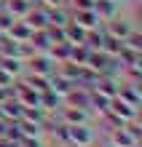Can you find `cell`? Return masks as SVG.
I'll return each instance as SVG.
<instances>
[{"instance_id": "cell-13", "label": "cell", "mask_w": 142, "mask_h": 147, "mask_svg": "<svg viewBox=\"0 0 142 147\" xmlns=\"http://www.w3.org/2000/svg\"><path fill=\"white\" fill-rule=\"evenodd\" d=\"M113 3H123V0H113Z\"/></svg>"}, {"instance_id": "cell-1", "label": "cell", "mask_w": 142, "mask_h": 147, "mask_svg": "<svg viewBox=\"0 0 142 147\" xmlns=\"http://www.w3.org/2000/svg\"><path fill=\"white\" fill-rule=\"evenodd\" d=\"M67 142H75L78 147H91V144H94V131H91L86 123L67 126Z\"/></svg>"}, {"instance_id": "cell-10", "label": "cell", "mask_w": 142, "mask_h": 147, "mask_svg": "<svg viewBox=\"0 0 142 147\" xmlns=\"http://www.w3.org/2000/svg\"><path fill=\"white\" fill-rule=\"evenodd\" d=\"M27 86H30L35 94H43V91H48V78H43V75H32V78H27Z\"/></svg>"}, {"instance_id": "cell-8", "label": "cell", "mask_w": 142, "mask_h": 147, "mask_svg": "<svg viewBox=\"0 0 142 147\" xmlns=\"http://www.w3.org/2000/svg\"><path fill=\"white\" fill-rule=\"evenodd\" d=\"M3 8L11 16H27L30 8H32V3H30V0H8V3H3Z\"/></svg>"}, {"instance_id": "cell-3", "label": "cell", "mask_w": 142, "mask_h": 147, "mask_svg": "<svg viewBox=\"0 0 142 147\" xmlns=\"http://www.w3.org/2000/svg\"><path fill=\"white\" fill-rule=\"evenodd\" d=\"M56 112L67 120V126H78V123H86L88 120V110H83V107H70L67 105V107H59Z\"/></svg>"}, {"instance_id": "cell-7", "label": "cell", "mask_w": 142, "mask_h": 147, "mask_svg": "<svg viewBox=\"0 0 142 147\" xmlns=\"http://www.w3.org/2000/svg\"><path fill=\"white\" fill-rule=\"evenodd\" d=\"M11 40H19V43H24V40H30V35H32V27L27 22H14L11 24V30L5 32Z\"/></svg>"}, {"instance_id": "cell-6", "label": "cell", "mask_w": 142, "mask_h": 147, "mask_svg": "<svg viewBox=\"0 0 142 147\" xmlns=\"http://www.w3.org/2000/svg\"><path fill=\"white\" fill-rule=\"evenodd\" d=\"M78 27H83V30H94L96 27V22H102L99 16H96V11L94 8H83V11H78L75 13V19H73Z\"/></svg>"}, {"instance_id": "cell-9", "label": "cell", "mask_w": 142, "mask_h": 147, "mask_svg": "<svg viewBox=\"0 0 142 147\" xmlns=\"http://www.w3.org/2000/svg\"><path fill=\"white\" fill-rule=\"evenodd\" d=\"M24 62H22V59H16V56H0V70H5L8 75H22V70H24V67H22Z\"/></svg>"}, {"instance_id": "cell-4", "label": "cell", "mask_w": 142, "mask_h": 147, "mask_svg": "<svg viewBox=\"0 0 142 147\" xmlns=\"http://www.w3.org/2000/svg\"><path fill=\"white\" fill-rule=\"evenodd\" d=\"M131 30H134V27H131L129 22H123V19H110L107 27H105V32H107L110 38H118V40H123Z\"/></svg>"}, {"instance_id": "cell-11", "label": "cell", "mask_w": 142, "mask_h": 147, "mask_svg": "<svg viewBox=\"0 0 142 147\" xmlns=\"http://www.w3.org/2000/svg\"><path fill=\"white\" fill-rule=\"evenodd\" d=\"M46 3H48L51 8H56V5H62V3H65V0H46Z\"/></svg>"}, {"instance_id": "cell-2", "label": "cell", "mask_w": 142, "mask_h": 147, "mask_svg": "<svg viewBox=\"0 0 142 147\" xmlns=\"http://www.w3.org/2000/svg\"><path fill=\"white\" fill-rule=\"evenodd\" d=\"M51 64H54V59H51V54H48V51H46V54H35L32 59H30V67H32V72L35 75H43V78H51V75H54L56 72V67H51Z\"/></svg>"}, {"instance_id": "cell-5", "label": "cell", "mask_w": 142, "mask_h": 147, "mask_svg": "<svg viewBox=\"0 0 142 147\" xmlns=\"http://www.w3.org/2000/svg\"><path fill=\"white\" fill-rule=\"evenodd\" d=\"M24 22H27L32 30H46L48 27V11H46V8H38V11L30 8V13L24 16Z\"/></svg>"}, {"instance_id": "cell-12", "label": "cell", "mask_w": 142, "mask_h": 147, "mask_svg": "<svg viewBox=\"0 0 142 147\" xmlns=\"http://www.w3.org/2000/svg\"><path fill=\"white\" fill-rule=\"evenodd\" d=\"M3 38H5V32H0V40H3Z\"/></svg>"}]
</instances>
